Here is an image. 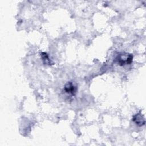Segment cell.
Here are the masks:
<instances>
[{
	"mask_svg": "<svg viewBox=\"0 0 146 146\" xmlns=\"http://www.w3.org/2000/svg\"><path fill=\"white\" fill-rule=\"evenodd\" d=\"M41 58L42 59L43 62L44 64H47V65H51L52 64L51 60L49 58V56L48 54L46 52H42L41 53Z\"/></svg>",
	"mask_w": 146,
	"mask_h": 146,
	"instance_id": "obj_4",
	"label": "cell"
},
{
	"mask_svg": "<svg viewBox=\"0 0 146 146\" xmlns=\"http://www.w3.org/2000/svg\"><path fill=\"white\" fill-rule=\"evenodd\" d=\"M133 55L132 54L121 52L117 55L116 59L118 64L123 66L127 64H130L133 62Z\"/></svg>",
	"mask_w": 146,
	"mask_h": 146,
	"instance_id": "obj_1",
	"label": "cell"
},
{
	"mask_svg": "<svg viewBox=\"0 0 146 146\" xmlns=\"http://www.w3.org/2000/svg\"><path fill=\"white\" fill-rule=\"evenodd\" d=\"M133 121L139 126H143L145 124V121L144 116L141 115V111L132 117Z\"/></svg>",
	"mask_w": 146,
	"mask_h": 146,
	"instance_id": "obj_3",
	"label": "cell"
},
{
	"mask_svg": "<svg viewBox=\"0 0 146 146\" xmlns=\"http://www.w3.org/2000/svg\"><path fill=\"white\" fill-rule=\"evenodd\" d=\"M64 91L67 94L75 96L76 93L77 88L72 82H68L64 86Z\"/></svg>",
	"mask_w": 146,
	"mask_h": 146,
	"instance_id": "obj_2",
	"label": "cell"
}]
</instances>
